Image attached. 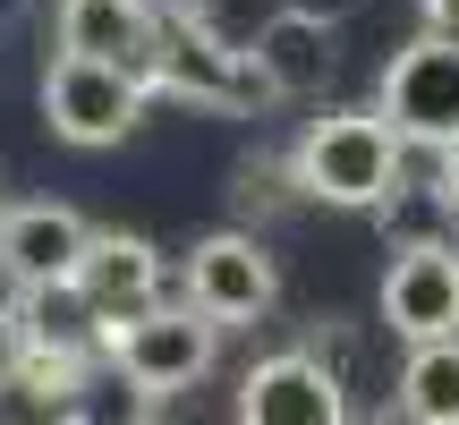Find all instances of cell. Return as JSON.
Here are the masks:
<instances>
[{
  "label": "cell",
  "instance_id": "6da1fadb",
  "mask_svg": "<svg viewBox=\"0 0 459 425\" xmlns=\"http://www.w3.org/2000/svg\"><path fill=\"white\" fill-rule=\"evenodd\" d=\"M400 136L383 111H324L298 128L290 145V170H298V196L307 204H341V212H383L400 196V179H409V162H400Z\"/></svg>",
  "mask_w": 459,
  "mask_h": 425
},
{
  "label": "cell",
  "instance_id": "7a4b0ae2",
  "mask_svg": "<svg viewBox=\"0 0 459 425\" xmlns=\"http://www.w3.org/2000/svg\"><path fill=\"white\" fill-rule=\"evenodd\" d=\"M145 94L187 102V111H255L264 77L247 60V43H230L213 26L204 0H162V26H153V60H145Z\"/></svg>",
  "mask_w": 459,
  "mask_h": 425
},
{
  "label": "cell",
  "instance_id": "3957f363",
  "mask_svg": "<svg viewBox=\"0 0 459 425\" xmlns=\"http://www.w3.org/2000/svg\"><path fill=\"white\" fill-rule=\"evenodd\" d=\"M94 349L119 366V383H136L145 400H170V392H187V383L213 375L221 332L204 324L187 298H162V307L128 315V324H94Z\"/></svg>",
  "mask_w": 459,
  "mask_h": 425
},
{
  "label": "cell",
  "instance_id": "277c9868",
  "mask_svg": "<svg viewBox=\"0 0 459 425\" xmlns=\"http://www.w3.org/2000/svg\"><path fill=\"white\" fill-rule=\"evenodd\" d=\"M375 111L392 119L400 145H434V153H443L451 136H459V34H434L426 26L409 51H392Z\"/></svg>",
  "mask_w": 459,
  "mask_h": 425
},
{
  "label": "cell",
  "instance_id": "5b68a950",
  "mask_svg": "<svg viewBox=\"0 0 459 425\" xmlns=\"http://www.w3.org/2000/svg\"><path fill=\"white\" fill-rule=\"evenodd\" d=\"M145 77L136 68H111V60H51L43 68V128L60 145H119L145 111Z\"/></svg>",
  "mask_w": 459,
  "mask_h": 425
},
{
  "label": "cell",
  "instance_id": "8992f818",
  "mask_svg": "<svg viewBox=\"0 0 459 425\" xmlns=\"http://www.w3.org/2000/svg\"><path fill=\"white\" fill-rule=\"evenodd\" d=\"M179 290H187V307H196L213 332H230V324H264V315H273L281 273H273V256H264L255 230H213V239L187 247Z\"/></svg>",
  "mask_w": 459,
  "mask_h": 425
},
{
  "label": "cell",
  "instance_id": "52a82bcc",
  "mask_svg": "<svg viewBox=\"0 0 459 425\" xmlns=\"http://www.w3.org/2000/svg\"><path fill=\"white\" fill-rule=\"evenodd\" d=\"M85 247H94V221H85L77 204L34 196V204H9V212H0V273H9V290H26V298L77 290Z\"/></svg>",
  "mask_w": 459,
  "mask_h": 425
},
{
  "label": "cell",
  "instance_id": "ba28073f",
  "mask_svg": "<svg viewBox=\"0 0 459 425\" xmlns=\"http://www.w3.org/2000/svg\"><path fill=\"white\" fill-rule=\"evenodd\" d=\"M383 324L400 332L409 349L426 341H459V247H400L392 273H383Z\"/></svg>",
  "mask_w": 459,
  "mask_h": 425
},
{
  "label": "cell",
  "instance_id": "9c48e42d",
  "mask_svg": "<svg viewBox=\"0 0 459 425\" xmlns=\"http://www.w3.org/2000/svg\"><path fill=\"white\" fill-rule=\"evenodd\" d=\"M162 281H170V264H162L153 239H136V230H94V247H85V264H77V307L94 315V324H128V315L162 307Z\"/></svg>",
  "mask_w": 459,
  "mask_h": 425
},
{
  "label": "cell",
  "instance_id": "30bf717a",
  "mask_svg": "<svg viewBox=\"0 0 459 425\" xmlns=\"http://www.w3.org/2000/svg\"><path fill=\"white\" fill-rule=\"evenodd\" d=\"M238 425H349V392L307 349H273L238 383Z\"/></svg>",
  "mask_w": 459,
  "mask_h": 425
},
{
  "label": "cell",
  "instance_id": "8fae6325",
  "mask_svg": "<svg viewBox=\"0 0 459 425\" xmlns=\"http://www.w3.org/2000/svg\"><path fill=\"white\" fill-rule=\"evenodd\" d=\"M247 60H255V77H264L273 102H307V94L332 85L341 51H332V26H315V17H298V9H273L255 26V43H247Z\"/></svg>",
  "mask_w": 459,
  "mask_h": 425
},
{
  "label": "cell",
  "instance_id": "7c38bea8",
  "mask_svg": "<svg viewBox=\"0 0 459 425\" xmlns=\"http://www.w3.org/2000/svg\"><path fill=\"white\" fill-rule=\"evenodd\" d=\"M153 26H162V0H60V51L68 60H111V68L145 77Z\"/></svg>",
  "mask_w": 459,
  "mask_h": 425
},
{
  "label": "cell",
  "instance_id": "4fadbf2b",
  "mask_svg": "<svg viewBox=\"0 0 459 425\" xmlns=\"http://www.w3.org/2000/svg\"><path fill=\"white\" fill-rule=\"evenodd\" d=\"M85 375H94V358H85V341H68V332H26L9 358V383L26 400H43V409H77L85 400Z\"/></svg>",
  "mask_w": 459,
  "mask_h": 425
},
{
  "label": "cell",
  "instance_id": "5bb4252c",
  "mask_svg": "<svg viewBox=\"0 0 459 425\" xmlns=\"http://www.w3.org/2000/svg\"><path fill=\"white\" fill-rule=\"evenodd\" d=\"M400 417L409 425H459V341H426L400 366Z\"/></svg>",
  "mask_w": 459,
  "mask_h": 425
},
{
  "label": "cell",
  "instance_id": "9a60e30c",
  "mask_svg": "<svg viewBox=\"0 0 459 425\" xmlns=\"http://www.w3.org/2000/svg\"><path fill=\"white\" fill-rule=\"evenodd\" d=\"M238 204L247 212H290V204H307V196H298L290 153H255V162H238Z\"/></svg>",
  "mask_w": 459,
  "mask_h": 425
},
{
  "label": "cell",
  "instance_id": "2e32d148",
  "mask_svg": "<svg viewBox=\"0 0 459 425\" xmlns=\"http://www.w3.org/2000/svg\"><path fill=\"white\" fill-rule=\"evenodd\" d=\"M298 349H307V358H315V366H324V375L349 392V366H358V332H349V315H315Z\"/></svg>",
  "mask_w": 459,
  "mask_h": 425
},
{
  "label": "cell",
  "instance_id": "e0dca14e",
  "mask_svg": "<svg viewBox=\"0 0 459 425\" xmlns=\"http://www.w3.org/2000/svg\"><path fill=\"white\" fill-rule=\"evenodd\" d=\"M434 196H443V204L459 212V136H451L443 153H434Z\"/></svg>",
  "mask_w": 459,
  "mask_h": 425
},
{
  "label": "cell",
  "instance_id": "ac0fdd59",
  "mask_svg": "<svg viewBox=\"0 0 459 425\" xmlns=\"http://www.w3.org/2000/svg\"><path fill=\"white\" fill-rule=\"evenodd\" d=\"M281 9H298V17H315V26H341L358 0H281Z\"/></svg>",
  "mask_w": 459,
  "mask_h": 425
},
{
  "label": "cell",
  "instance_id": "d6986e66",
  "mask_svg": "<svg viewBox=\"0 0 459 425\" xmlns=\"http://www.w3.org/2000/svg\"><path fill=\"white\" fill-rule=\"evenodd\" d=\"M17 341H26V315L0 298V375H9V358H17Z\"/></svg>",
  "mask_w": 459,
  "mask_h": 425
},
{
  "label": "cell",
  "instance_id": "ffe728a7",
  "mask_svg": "<svg viewBox=\"0 0 459 425\" xmlns=\"http://www.w3.org/2000/svg\"><path fill=\"white\" fill-rule=\"evenodd\" d=\"M51 425H94V417H77V409H68V417H51Z\"/></svg>",
  "mask_w": 459,
  "mask_h": 425
},
{
  "label": "cell",
  "instance_id": "44dd1931",
  "mask_svg": "<svg viewBox=\"0 0 459 425\" xmlns=\"http://www.w3.org/2000/svg\"><path fill=\"white\" fill-rule=\"evenodd\" d=\"M0 212H9V196H0Z\"/></svg>",
  "mask_w": 459,
  "mask_h": 425
}]
</instances>
